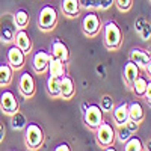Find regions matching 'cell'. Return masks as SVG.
Returning <instances> with one entry per match:
<instances>
[{"instance_id":"cell-1","label":"cell","mask_w":151,"mask_h":151,"mask_svg":"<svg viewBox=\"0 0 151 151\" xmlns=\"http://www.w3.org/2000/svg\"><path fill=\"white\" fill-rule=\"evenodd\" d=\"M103 36H104V44H106L107 48L113 50V48H118L121 45L122 35H121V30H119L116 23H113V21L106 23Z\"/></svg>"},{"instance_id":"cell-2","label":"cell","mask_w":151,"mask_h":151,"mask_svg":"<svg viewBox=\"0 0 151 151\" xmlns=\"http://www.w3.org/2000/svg\"><path fill=\"white\" fill-rule=\"evenodd\" d=\"M83 118H85V122L88 127L97 129L103 122V110L97 104H89L83 110Z\"/></svg>"},{"instance_id":"cell-3","label":"cell","mask_w":151,"mask_h":151,"mask_svg":"<svg viewBox=\"0 0 151 151\" xmlns=\"http://www.w3.org/2000/svg\"><path fill=\"white\" fill-rule=\"evenodd\" d=\"M26 144L29 148H38L41 147L42 141H44V133H42V129L40 127L38 124H29L26 125Z\"/></svg>"},{"instance_id":"cell-4","label":"cell","mask_w":151,"mask_h":151,"mask_svg":"<svg viewBox=\"0 0 151 151\" xmlns=\"http://www.w3.org/2000/svg\"><path fill=\"white\" fill-rule=\"evenodd\" d=\"M97 130V142L101 147H112L113 141H115V130L110 124L101 122L95 129Z\"/></svg>"},{"instance_id":"cell-5","label":"cell","mask_w":151,"mask_h":151,"mask_svg":"<svg viewBox=\"0 0 151 151\" xmlns=\"http://www.w3.org/2000/svg\"><path fill=\"white\" fill-rule=\"evenodd\" d=\"M58 20V14H56V9L52 6H44L40 11V18H38V23H40V27L42 30H50L53 29V26L56 24Z\"/></svg>"},{"instance_id":"cell-6","label":"cell","mask_w":151,"mask_h":151,"mask_svg":"<svg viewBox=\"0 0 151 151\" xmlns=\"http://www.w3.org/2000/svg\"><path fill=\"white\" fill-rule=\"evenodd\" d=\"M15 23L14 18L11 17H5L0 23V40L5 41V42H11L14 41V36H15Z\"/></svg>"},{"instance_id":"cell-7","label":"cell","mask_w":151,"mask_h":151,"mask_svg":"<svg viewBox=\"0 0 151 151\" xmlns=\"http://www.w3.org/2000/svg\"><path fill=\"white\" fill-rule=\"evenodd\" d=\"M82 29L86 35H95L98 30H100V18L97 14H88L85 15L83 21H82Z\"/></svg>"},{"instance_id":"cell-8","label":"cell","mask_w":151,"mask_h":151,"mask_svg":"<svg viewBox=\"0 0 151 151\" xmlns=\"http://www.w3.org/2000/svg\"><path fill=\"white\" fill-rule=\"evenodd\" d=\"M0 107H2L6 113H9V115L18 109V101H17L15 95L11 91H5L0 95Z\"/></svg>"},{"instance_id":"cell-9","label":"cell","mask_w":151,"mask_h":151,"mask_svg":"<svg viewBox=\"0 0 151 151\" xmlns=\"http://www.w3.org/2000/svg\"><path fill=\"white\" fill-rule=\"evenodd\" d=\"M24 53L23 50H20L17 45H12L9 50H8V62H9V65L12 68H21L24 65Z\"/></svg>"},{"instance_id":"cell-10","label":"cell","mask_w":151,"mask_h":151,"mask_svg":"<svg viewBox=\"0 0 151 151\" xmlns=\"http://www.w3.org/2000/svg\"><path fill=\"white\" fill-rule=\"evenodd\" d=\"M130 60L134 62L137 67L150 70V53L142 48H133L130 52Z\"/></svg>"},{"instance_id":"cell-11","label":"cell","mask_w":151,"mask_h":151,"mask_svg":"<svg viewBox=\"0 0 151 151\" xmlns=\"http://www.w3.org/2000/svg\"><path fill=\"white\" fill-rule=\"evenodd\" d=\"M18 86H20V91H21V94L24 97H32L33 92H35V80H33V77L29 73H23L21 74Z\"/></svg>"},{"instance_id":"cell-12","label":"cell","mask_w":151,"mask_h":151,"mask_svg":"<svg viewBox=\"0 0 151 151\" xmlns=\"http://www.w3.org/2000/svg\"><path fill=\"white\" fill-rule=\"evenodd\" d=\"M47 70H48V74L53 76V77H64L65 76V62H62L56 58H53L50 55V59H48V65H47Z\"/></svg>"},{"instance_id":"cell-13","label":"cell","mask_w":151,"mask_h":151,"mask_svg":"<svg viewBox=\"0 0 151 151\" xmlns=\"http://www.w3.org/2000/svg\"><path fill=\"white\" fill-rule=\"evenodd\" d=\"M52 56L62 60V62H68L70 59V52H68V47L64 44V41L60 40H55L53 45H52Z\"/></svg>"},{"instance_id":"cell-14","label":"cell","mask_w":151,"mask_h":151,"mask_svg":"<svg viewBox=\"0 0 151 151\" xmlns=\"http://www.w3.org/2000/svg\"><path fill=\"white\" fill-rule=\"evenodd\" d=\"M48 59H50V55L47 52H44V50H40V52H36L35 56H33V68L36 73H42L47 70V65H48Z\"/></svg>"},{"instance_id":"cell-15","label":"cell","mask_w":151,"mask_h":151,"mask_svg":"<svg viewBox=\"0 0 151 151\" xmlns=\"http://www.w3.org/2000/svg\"><path fill=\"white\" fill-rule=\"evenodd\" d=\"M14 41H15V45L23 50L24 53H29V50L32 47V41H30V36L27 35V32H24V30H20L15 33L14 36Z\"/></svg>"},{"instance_id":"cell-16","label":"cell","mask_w":151,"mask_h":151,"mask_svg":"<svg viewBox=\"0 0 151 151\" xmlns=\"http://www.w3.org/2000/svg\"><path fill=\"white\" fill-rule=\"evenodd\" d=\"M74 82L71 77H68V76H64V77H60V92L59 95H62L64 98H71L74 95Z\"/></svg>"},{"instance_id":"cell-17","label":"cell","mask_w":151,"mask_h":151,"mask_svg":"<svg viewBox=\"0 0 151 151\" xmlns=\"http://www.w3.org/2000/svg\"><path fill=\"white\" fill-rule=\"evenodd\" d=\"M60 8L64 11V14H67L68 17H74L80 11V2L79 0H62Z\"/></svg>"},{"instance_id":"cell-18","label":"cell","mask_w":151,"mask_h":151,"mask_svg":"<svg viewBox=\"0 0 151 151\" xmlns=\"http://www.w3.org/2000/svg\"><path fill=\"white\" fill-rule=\"evenodd\" d=\"M113 119H115L116 124H124L129 119V104L127 103H122L113 109Z\"/></svg>"},{"instance_id":"cell-19","label":"cell","mask_w":151,"mask_h":151,"mask_svg":"<svg viewBox=\"0 0 151 151\" xmlns=\"http://www.w3.org/2000/svg\"><path fill=\"white\" fill-rule=\"evenodd\" d=\"M139 76V67H137L134 62H127L125 64V67H124V77H125V80H127V83H133V80Z\"/></svg>"},{"instance_id":"cell-20","label":"cell","mask_w":151,"mask_h":151,"mask_svg":"<svg viewBox=\"0 0 151 151\" xmlns=\"http://www.w3.org/2000/svg\"><path fill=\"white\" fill-rule=\"evenodd\" d=\"M11 125H12V129H15V130H23L24 127L27 125V121H26V116L23 115L21 112L15 110L14 113H11Z\"/></svg>"},{"instance_id":"cell-21","label":"cell","mask_w":151,"mask_h":151,"mask_svg":"<svg viewBox=\"0 0 151 151\" xmlns=\"http://www.w3.org/2000/svg\"><path fill=\"white\" fill-rule=\"evenodd\" d=\"M129 118L139 122L144 118V109L141 106V103H132L129 104Z\"/></svg>"},{"instance_id":"cell-22","label":"cell","mask_w":151,"mask_h":151,"mask_svg":"<svg viewBox=\"0 0 151 151\" xmlns=\"http://www.w3.org/2000/svg\"><path fill=\"white\" fill-rule=\"evenodd\" d=\"M12 80V67L8 64L0 65V86H6Z\"/></svg>"},{"instance_id":"cell-23","label":"cell","mask_w":151,"mask_h":151,"mask_svg":"<svg viewBox=\"0 0 151 151\" xmlns=\"http://www.w3.org/2000/svg\"><path fill=\"white\" fill-rule=\"evenodd\" d=\"M47 91L50 95H59L60 92V79L59 77H53V76H50L47 79Z\"/></svg>"},{"instance_id":"cell-24","label":"cell","mask_w":151,"mask_h":151,"mask_svg":"<svg viewBox=\"0 0 151 151\" xmlns=\"http://www.w3.org/2000/svg\"><path fill=\"white\" fill-rule=\"evenodd\" d=\"M14 23H15V26L23 29L24 26H27V23H29V12L27 11H24V9H20L15 12V15H14Z\"/></svg>"},{"instance_id":"cell-25","label":"cell","mask_w":151,"mask_h":151,"mask_svg":"<svg viewBox=\"0 0 151 151\" xmlns=\"http://www.w3.org/2000/svg\"><path fill=\"white\" fill-rule=\"evenodd\" d=\"M133 92L136 94V95H144L145 94V89H147V85H148V82L144 79V77H141V76H137V77L133 80Z\"/></svg>"},{"instance_id":"cell-26","label":"cell","mask_w":151,"mask_h":151,"mask_svg":"<svg viewBox=\"0 0 151 151\" xmlns=\"http://www.w3.org/2000/svg\"><path fill=\"white\" fill-rule=\"evenodd\" d=\"M124 150L125 151H141V150H144V147H142V142H141L139 137H132L130 136L129 139L125 141Z\"/></svg>"},{"instance_id":"cell-27","label":"cell","mask_w":151,"mask_h":151,"mask_svg":"<svg viewBox=\"0 0 151 151\" xmlns=\"http://www.w3.org/2000/svg\"><path fill=\"white\" fill-rule=\"evenodd\" d=\"M132 134H133V133H132L127 127H125V124H118V129H116V132H115V136H118V139H119L121 142H125Z\"/></svg>"},{"instance_id":"cell-28","label":"cell","mask_w":151,"mask_h":151,"mask_svg":"<svg viewBox=\"0 0 151 151\" xmlns=\"http://www.w3.org/2000/svg\"><path fill=\"white\" fill-rule=\"evenodd\" d=\"M139 35H141L142 40H145V41L150 40V36H151V26H150L148 21H145V23L142 24V27H141V30H139Z\"/></svg>"},{"instance_id":"cell-29","label":"cell","mask_w":151,"mask_h":151,"mask_svg":"<svg viewBox=\"0 0 151 151\" xmlns=\"http://www.w3.org/2000/svg\"><path fill=\"white\" fill-rule=\"evenodd\" d=\"M100 107H101V110H106V112L112 110L113 109V100H112V97L104 95L101 98V104H100Z\"/></svg>"},{"instance_id":"cell-30","label":"cell","mask_w":151,"mask_h":151,"mask_svg":"<svg viewBox=\"0 0 151 151\" xmlns=\"http://www.w3.org/2000/svg\"><path fill=\"white\" fill-rule=\"evenodd\" d=\"M116 5L121 11H129L132 6V0H116Z\"/></svg>"},{"instance_id":"cell-31","label":"cell","mask_w":151,"mask_h":151,"mask_svg":"<svg viewBox=\"0 0 151 151\" xmlns=\"http://www.w3.org/2000/svg\"><path fill=\"white\" fill-rule=\"evenodd\" d=\"M124 124H125V127H127V129H129L132 133H134L137 129H139V124H137L136 121H133V119H130V118H129L127 121H125Z\"/></svg>"},{"instance_id":"cell-32","label":"cell","mask_w":151,"mask_h":151,"mask_svg":"<svg viewBox=\"0 0 151 151\" xmlns=\"http://www.w3.org/2000/svg\"><path fill=\"white\" fill-rule=\"evenodd\" d=\"M85 8H98V0H79Z\"/></svg>"},{"instance_id":"cell-33","label":"cell","mask_w":151,"mask_h":151,"mask_svg":"<svg viewBox=\"0 0 151 151\" xmlns=\"http://www.w3.org/2000/svg\"><path fill=\"white\" fill-rule=\"evenodd\" d=\"M113 2H115V0H98V8L109 9V8L113 5Z\"/></svg>"},{"instance_id":"cell-34","label":"cell","mask_w":151,"mask_h":151,"mask_svg":"<svg viewBox=\"0 0 151 151\" xmlns=\"http://www.w3.org/2000/svg\"><path fill=\"white\" fill-rule=\"evenodd\" d=\"M145 97H147V100L150 101L151 100V82L148 80V85H147V89H145V94H144Z\"/></svg>"},{"instance_id":"cell-35","label":"cell","mask_w":151,"mask_h":151,"mask_svg":"<svg viewBox=\"0 0 151 151\" xmlns=\"http://www.w3.org/2000/svg\"><path fill=\"white\" fill-rule=\"evenodd\" d=\"M55 150H56V151H70V145H67V144H60V145H58Z\"/></svg>"},{"instance_id":"cell-36","label":"cell","mask_w":151,"mask_h":151,"mask_svg":"<svg viewBox=\"0 0 151 151\" xmlns=\"http://www.w3.org/2000/svg\"><path fill=\"white\" fill-rule=\"evenodd\" d=\"M145 21H147L145 18H137V20H136V30H137V32L141 30V27H142V24H144Z\"/></svg>"},{"instance_id":"cell-37","label":"cell","mask_w":151,"mask_h":151,"mask_svg":"<svg viewBox=\"0 0 151 151\" xmlns=\"http://www.w3.org/2000/svg\"><path fill=\"white\" fill-rule=\"evenodd\" d=\"M3 139H5V127H3V124H0V142Z\"/></svg>"}]
</instances>
